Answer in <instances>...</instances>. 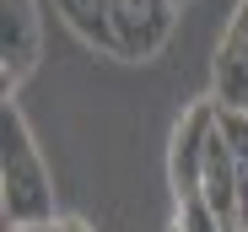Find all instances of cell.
Here are the masks:
<instances>
[{
    "label": "cell",
    "mask_w": 248,
    "mask_h": 232,
    "mask_svg": "<svg viewBox=\"0 0 248 232\" xmlns=\"http://www.w3.org/2000/svg\"><path fill=\"white\" fill-rule=\"evenodd\" d=\"M0 205H6V227H38L60 221L54 216V178L44 168L22 108L6 97L0 103Z\"/></svg>",
    "instance_id": "cell-1"
},
{
    "label": "cell",
    "mask_w": 248,
    "mask_h": 232,
    "mask_svg": "<svg viewBox=\"0 0 248 232\" xmlns=\"http://www.w3.org/2000/svg\"><path fill=\"white\" fill-rule=\"evenodd\" d=\"M38 54H44L38 0H0V92L6 97L38 70Z\"/></svg>",
    "instance_id": "cell-2"
},
{
    "label": "cell",
    "mask_w": 248,
    "mask_h": 232,
    "mask_svg": "<svg viewBox=\"0 0 248 232\" xmlns=\"http://www.w3.org/2000/svg\"><path fill=\"white\" fill-rule=\"evenodd\" d=\"M216 119H221V108L205 97V103H194L184 119L173 124V140H168V184H173V205L200 195V162H205V146H211V135H216Z\"/></svg>",
    "instance_id": "cell-3"
},
{
    "label": "cell",
    "mask_w": 248,
    "mask_h": 232,
    "mask_svg": "<svg viewBox=\"0 0 248 232\" xmlns=\"http://www.w3.org/2000/svg\"><path fill=\"white\" fill-rule=\"evenodd\" d=\"M173 6L178 0H113V38H119V60H156L173 38Z\"/></svg>",
    "instance_id": "cell-4"
},
{
    "label": "cell",
    "mask_w": 248,
    "mask_h": 232,
    "mask_svg": "<svg viewBox=\"0 0 248 232\" xmlns=\"http://www.w3.org/2000/svg\"><path fill=\"white\" fill-rule=\"evenodd\" d=\"M211 103L221 113H248V0L227 16V32L211 60Z\"/></svg>",
    "instance_id": "cell-5"
},
{
    "label": "cell",
    "mask_w": 248,
    "mask_h": 232,
    "mask_svg": "<svg viewBox=\"0 0 248 232\" xmlns=\"http://www.w3.org/2000/svg\"><path fill=\"white\" fill-rule=\"evenodd\" d=\"M54 11L65 16V27H70L87 49H97V54H113V60H119V38H113V0H54Z\"/></svg>",
    "instance_id": "cell-6"
},
{
    "label": "cell",
    "mask_w": 248,
    "mask_h": 232,
    "mask_svg": "<svg viewBox=\"0 0 248 232\" xmlns=\"http://www.w3.org/2000/svg\"><path fill=\"white\" fill-rule=\"evenodd\" d=\"M221 140H227L237 195H243V221H248V113H221Z\"/></svg>",
    "instance_id": "cell-7"
},
{
    "label": "cell",
    "mask_w": 248,
    "mask_h": 232,
    "mask_svg": "<svg viewBox=\"0 0 248 232\" xmlns=\"http://www.w3.org/2000/svg\"><path fill=\"white\" fill-rule=\"evenodd\" d=\"M173 232H227V227L211 216V205L194 195V200H178L173 205Z\"/></svg>",
    "instance_id": "cell-8"
},
{
    "label": "cell",
    "mask_w": 248,
    "mask_h": 232,
    "mask_svg": "<svg viewBox=\"0 0 248 232\" xmlns=\"http://www.w3.org/2000/svg\"><path fill=\"white\" fill-rule=\"evenodd\" d=\"M60 232H92V227L81 221V216H60Z\"/></svg>",
    "instance_id": "cell-9"
},
{
    "label": "cell",
    "mask_w": 248,
    "mask_h": 232,
    "mask_svg": "<svg viewBox=\"0 0 248 232\" xmlns=\"http://www.w3.org/2000/svg\"><path fill=\"white\" fill-rule=\"evenodd\" d=\"M11 232H60V221H38V227H11Z\"/></svg>",
    "instance_id": "cell-10"
}]
</instances>
